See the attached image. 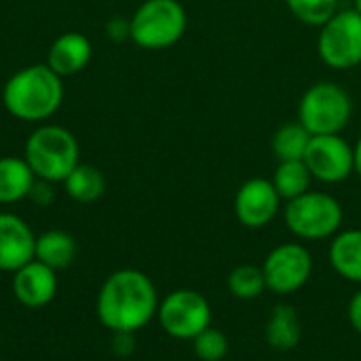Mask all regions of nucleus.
Instances as JSON below:
<instances>
[{
    "label": "nucleus",
    "instance_id": "obj_1",
    "mask_svg": "<svg viewBox=\"0 0 361 361\" xmlns=\"http://www.w3.org/2000/svg\"><path fill=\"white\" fill-rule=\"evenodd\" d=\"M159 311L157 288L135 269L112 273L97 294V319L110 332H137Z\"/></svg>",
    "mask_w": 361,
    "mask_h": 361
},
{
    "label": "nucleus",
    "instance_id": "obj_2",
    "mask_svg": "<svg viewBox=\"0 0 361 361\" xmlns=\"http://www.w3.org/2000/svg\"><path fill=\"white\" fill-rule=\"evenodd\" d=\"M2 102L8 114L19 121H47L63 102L61 76L55 74L47 63L25 66L4 82Z\"/></svg>",
    "mask_w": 361,
    "mask_h": 361
},
{
    "label": "nucleus",
    "instance_id": "obj_3",
    "mask_svg": "<svg viewBox=\"0 0 361 361\" xmlns=\"http://www.w3.org/2000/svg\"><path fill=\"white\" fill-rule=\"evenodd\" d=\"M23 159L38 180L63 182L68 173L80 163L76 137L59 125L38 127L23 146Z\"/></svg>",
    "mask_w": 361,
    "mask_h": 361
},
{
    "label": "nucleus",
    "instance_id": "obj_4",
    "mask_svg": "<svg viewBox=\"0 0 361 361\" xmlns=\"http://www.w3.org/2000/svg\"><path fill=\"white\" fill-rule=\"evenodd\" d=\"M188 15L180 0H144L129 19V38L146 51H163L182 40Z\"/></svg>",
    "mask_w": 361,
    "mask_h": 361
},
{
    "label": "nucleus",
    "instance_id": "obj_5",
    "mask_svg": "<svg viewBox=\"0 0 361 361\" xmlns=\"http://www.w3.org/2000/svg\"><path fill=\"white\" fill-rule=\"evenodd\" d=\"M353 118V99L332 80L311 85L298 102V121L311 135H336Z\"/></svg>",
    "mask_w": 361,
    "mask_h": 361
},
{
    "label": "nucleus",
    "instance_id": "obj_6",
    "mask_svg": "<svg viewBox=\"0 0 361 361\" xmlns=\"http://www.w3.org/2000/svg\"><path fill=\"white\" fill-rule=\"evenodd\" d=\"M283 220L296 237L319 241L338 233L343 224V207L332 195L309 190L288 201Z\"/></svg>",
    "mask_w": 361,
    "mask_h": 361
},
{
    "label": "nucleus",
    "instance_id": "obj_7",
    "mask_svg": "<svg viewBox=\"0 0 361 361\" xmlns=\"http://www.w3.org/2000/svg\"><path fill=\"white\" fill-rule=\"evenodd\" d=\"M317 30V55L328 68L353 70L361 66V15L353 6L338 8Z\"/></svg>",
    "mask_w": 361,
    "mask_h": 361
},
{
    "label": "nucleus",
    "instance_id": "obj_8",
    "mask_svg": "<svg viewBox=\"0 0 361 361\" xmlns=\"http://www.w3.org/2000/svg\"><path fill=\"white\" fill-rule=\"evenodd\" d=\"M161 328L180 341H192L212 324V307L199 292L176 290L165 296L159 305Z\"/></svg>",
    "mask_w": 361,
    "mask_h": 361
},
{
    "label": "nucleus",
    "instance_id": "obj_9",
    "mask_svg": "<svg viewBox=\"0 0 361 361\" xmlns=\"http://www.w3.org/2000/svg\"><path fill=\"white\" fill-rule=\"evenodd\" d=\"M313 180L324 184H341L355 173L353 146L341 135H313L302 159Z\"/></svg>",
    "mask_w": 361,
    "mask_h": 361
},
{
    "label": "nucleus",
    "instance_id": "obj_10",
    "mask_svg": "<svg viewBox=\"0 0 361 361\" xmlns=\"http://www.w3.org/2000/svg\"><path fill=\"white\" fill-rule=\"evenodd\" d=\"M313 271V258L305 245L281 243L264 260L262 273L267 288L277 294H290L300 290Z\"/></svg>",
    "mask_w": 361,
    "mask_h": 361
},
{
    "label": "nucleus",
    "instance_id": "obj_11",
    "mask_svg": "<svg viewBox=\"0 0 361 361\" xmlns=\"http://www.w3.org/2000/svg\"><path fill=\"white\" fill-rule=\"evenodd\" d=\"M279 205L281 197L267 178H252L243 182L235 195V216L247 228H262L271 224Z\"/></svg>",
    "mask_w": 361,
    "mask_h": 361
},
{
    "label": "nucleus",
    "instance_id": "obj_12",
    "mask_svg": "<svg viewBox=\"0 0 361 361\" xmlns=\"http://www.w3.org/2000/svg\"><path fill=\"white\" fill-rule=\"evenodd\" d=\"M36 235L15 214H0V271L15 273L23 264L34 260Z\"/></svg>",
    "mask_w": 361,
    "mask_h": 361
},
{
    "label": "nucleus",
    "instance_id": "obj_13",
    "mask_svg": "<svg viewBox=\"0 0 361 361\" xmlns=\"http://www.w3.org/2000/svg\"><path fill=\"white\" fill-rule=\"evenodd\" d=\"M13 294L27 309L47 307L57 294V271L34 258L13 273Z\"/></svg>",
    "mask_w": 361,
    "mask_h": 361
},
{
    "label": "nucleus",
    "instance_id": "obj_14",
    "mask_svg": "<svg viewBox=\"0 0 361 361\" xmlns=\"http://www.w3.org/2000/svg\"><path fill=\"white\" fill-rule=\"evenodd\" d=\"M91 40L80 34V32H66V34H59L53 44L49 47V53H47V66L59 74L61 78L63 76H74L78 74L80 70L87 68V63L91 61Z\"/></svg>",
    "mask_w": 361,
    "mask_h": 361
},
{
    "label": "nucleus",
    "instance_id": "obj_15",
    "mask_svg": "<svg viewBox=\"0 0 361 361\" xmlns=\"http://www.w3.org/2000/svg\"><path fill=\"white\" fill-rule=\"evenodd\" d=\"M34 182L36 176L25 159L0 157V203L11 205L21 199H27Z\"/></svg>",
    "mask_w": 361,
    "mask_h": 361
},
{
    "label": "nucleus",
    "instance_id": "obj_16",
    "mask_svg": "<svg viewBox=\"0 0 361 361\" xmlns=\"http://www.w3.org/2000/svg\"><path fill=\"white\" fill-rule=\"evenodd\" d=\"M330 262L341 277L361 283V228L343 231L334 237Z\"/></svg>",
    "mask_w": 361,
    "mask_h": 361
},
{
    "label": "nucleus",
    "instance_id": "obj_17",
    "mask_svg": "<svg viewBox=\"0 0 361 361\" xmlns=\"http://www.w3.org/2000/svg\"><path fill=\"white\" fill-rule=\"evenodd\" d=\"M300 319L292 305H277L267 322V343L275 351H292L300 343Z\"/></svg>",
    "mask_w": 361,
    "mask_h": 361
},
{
    "label": "nucleus",
    "instance_id": "obj_18",
    "mask_svg": "<svg viewBox=\"0 0 361 361\" xmlns=\"http://www.w3.org/2000/svg\"><path fill=\"white\" fill-rule=\"evenodd\" d=\"M34 258L55 271L66 269L76 258V241L66 231H47L36 237Z\"/></svg>",
    "mask_w": 361,
    "mask_h": 361
},
{
    "label": "nucleus",
    "instance_id": "obj_19",
    "mask_svg": "<svg viewBox=\"0 0 361 361\" xmlns=\"http://www.w3.org/2000/svg\"><path fill=\"white\" fill-rule=\"evenodd\" d=\"M63 188L68 197L76 203H93L97 201L106 190L104 173L89 163H78L68 178L63 180Z\"/></svg>",
    "mask_w": 361,
    "mask_h": 361
},
{
    "label": "nucleus",
    "instance_id": "obj_20",
    "mask_svg": "<svg viewBox=\"0 0 361 361\" xmlns=\"http://www.w3.org/2000/svg\"><path fill=\"white\" fill-rule=\"evenodd\" d=\"M311 133L300 121L283 123L271 137V150L279 161H302L311 144Z\"/></svg>",
    "mask_w": 361,
    "mask_h": 361
},
{
    "label": "nucleus",
    "instance_id": "obj_21",
    "mask_svg": "<svg viewBox=\"0 0 361 361\" xmlns=\"http://www.w3.org/2000/svg\"><path fill=\"white\" fill-rule=\"evenodd\" d=\"M271 182L281 201H292L311 190L313 176L305 161H279Z\"/></svg>",
    "mask_w": 361,
    "mask_h": 361
},
{
    "label": "nucleus",
    "instance_id": "obj_22",
    "mask_svg": "<svg viewBox=\"0 0 361 361\" xmlns=\"http://www.w3.org/2000/svg\"><path fill=\"white\" fill-rule=\"evenodd\" d=\"M264 288H267V281H264V273L260 267L241 264L233 269V273L228 275V290L239 300H254L260 296Z\"/></svg>",
    "mask_w": 361,
    "mask_h": 361
},
{
    "label": "nucleus",
    "instance_id": "obj_23",
    "mask_svg": "<svg viewBox=\"0 0 361 361\" xmlns=\"http://www.w3.org/2000/svg\"><path fill=\"white\" fill-rule=\"evenodd\" d=\"M286 6L300 23L322 27L338 11V0H286Z\"/></svg>",
    "mask_w": 361,
    "mask_h": 361
},
{
    "label": "nucleus",
    "instance_id": "obj_24",
    "mask_svg": "<svg viewBox=\"0 0 361 361\" xmlns=\"http://www.w3.org/2000/svg\"><path fill=\"white\" fill-rule=\"evenodd\" d=\"M195 353L201 361H220L228 353V341L220 330H214L212 326L203 330L199 336L192 338Z\"/></svg>",
    "mask_w": 361,
    "mask_h": 361
},
{
    "label": "nucleus",
    "instance_id": "obj_25",
    "mask_svg": "<svg viewBox=\"0 0 361 361\" xmlns=\"http://www.w3.org/2000/svg\"><path fill=\"white\" fill-rule=\"evenodd\" d=\"M112 353L114 355H121V357H127L133 353V347H135V338H133V332H112Z\"/></svg>",
    "mask_w": 361,
    "mask_h": 361
},
{
    "label": "nucleus",
    "instance_id": "obj_26",
    "mask_svg": "<svg viewBox=\"0 0 361 361\" xmlns=\"http://www.w3.org/2000/svg\"><path fill=\"white\" fill-rule=\"evenodd\" d=\"M30 199L38 205H49L53 201V188H51V182H34L32 190H30Z\"/></svg>",
    "mask_w": 361,
    "mask_h": 361
},
{
    "label": "nucleus",
    "instance_id": "obj_27",
    "mask_svg": "<svg viewBox=\"0 0 361 361\" xmlns=\"http://www.w3.org/2000/svg\"><path fill=\"white\" fill-rule=\"evenodd\" d=\"M349 322H351L353 330L361 334V290L349 302Z\"/></svg>",
    "mask_w": 361,
    "mask_h": 361
},
{
    "label": "nucleus",
    "instance_id": "obj_28",
    "mask_svg": "<svg viewBox=\"0 0 361 361\" xmlns=\"http://www.w3.org/2000/svg\"><path fill=\"white\" fill-rule=\"evenodd\" d=\"M353 163H355V173L361 178V137L353 146Z\"/></svg>",
    "mask_w": 361,
    "mask_h": 361
},
{
    "label": "nucleus",
    "instance_id": "obj_29",
    "mask_svg": "<svg viewBox=\"0 0 361 361\" xmlns=\"http://www.w3.org/2000/svg\"><path fill=\"white\" fill-rule=\"evenodd\" d=\"M353 8L361 15V0H353Z\"/></svg>",
    "mask_w": 361,
    "mask_h": 361
}]
</instances>
